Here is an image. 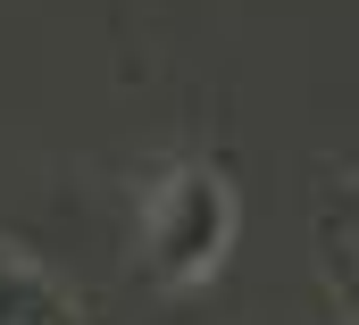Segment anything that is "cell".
Wrapping results in <instances>:
<instances>
[{"label": "cell", "mask_w": 359, "mask_h": 325, "mask_svg": "<svg viewBox=\"0 0 359 325\" xmlns=\"http://www.w3.org/2000/svg\"><path fill=\"white\" fill-rule=\"evenodd\" d=\"M234 242V184L209 159H184L151 192V284H201Z\"/></svg>", "instance_id": "6da1fadb"}, {"label": "cell", "mask_w": 359, "mask_h": 325, "mask_svg": "<svg viewBox=\"0 0 359 325\" xmlns=\"http://www.w3.org/2000/svg\"><path fill=\"white\" fill-rule=\"evenodd\" d=\"M0 325H76L67 292H59L25 250H0Z\"/></svg>", "instance_id": "7a4b0ae2"}]
</instances>
